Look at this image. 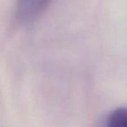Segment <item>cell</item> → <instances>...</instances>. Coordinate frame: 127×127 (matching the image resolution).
<instances>
[{
	"label": "cell",
	"instance_id": "1",
	"mask_svg": "<svg viewBox=\"0 0 127 127\" xmlns=\"http://www.w3.org/2000/svg\"><path fill=\"white\" fill-rule=\"evenodd\" d=\"M50 0H17L18 11L22 19L30 20L39 14Z\"/></svg>",
	"mask_w": 127,
	"mask_h": 127
},
{
	"label": "cell",
	"instance_id": "2",
	"mask_svg": "<svg viewBox=\"0 0 127 127\" xmlns=\"http://www.w3.org/2000/svg\"><path fill=\"white\" fill-rule=\"evenodd\" d=\"M110 127H127V109L119 108L111 113L107 119Z\"/></svg>",
	"mask_w": 127,
	"mask_h": 127
}]
</instances>
